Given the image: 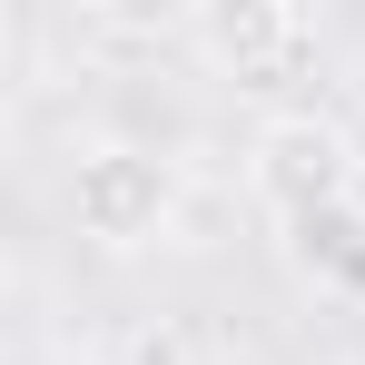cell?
<instances>
[{
	"instance_id": "1",
	"label": "cell",
	"mask_w": 365,
	"mask_h": 365,
	"mask_svg": "<svg viewBox=\"0 0 365 365\" xmlns=\"http://www.w3.org/2000/svg\"><path fill=\"white\" fill-rule=\"evenodd\" d=\"M168 217H178V168L158 158V148H138V138H89L79 158H69V227L89 247H158L168 237Z\"/></svg>"
},
{
	"instance_id": "2",
	"label": "cell",
	"mask_w": 365,
	"mask_h": 365,
	"mask_svg": "<svg viewBox=\"0 0 365 365\" xmlns=\"http://www.w3.org/2000/svg\"><path fill=\"white\" fill-rule=\"evenodd\" d=\"M247 178H257V197H267L287 227H316V217H336L346 187H356V138L336 119H316V109L267 119L257 148H247Z\"/></svg>"
},
{
	"instance_id": "3",
	"label": "cell",
	"mask_w": 365,
	"mask_h": 365,
	"mask_svg": "<svg viewBox=\"0 0 365 365\" xmlns=\"http://www.w3.org/2000/svg\"><path fill=\"white\" fill-rule=\"evenodd\" d=\"M197 50L227 79H277L306 50V20L287 0H217V10H197Z\"/></svg>"
}]
</instances>
